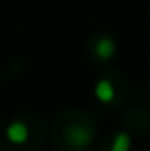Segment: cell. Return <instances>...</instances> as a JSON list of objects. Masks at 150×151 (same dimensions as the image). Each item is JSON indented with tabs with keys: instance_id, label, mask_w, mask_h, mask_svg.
<instances>
[{
	"instance_id": "obj_1",
	"label": "cell",
	"mask_w": 150,
	"mask_h": 151,
	"mask_svg": "<svg viewBox=\"0 0 150 151\" xmlns=\"http://www.w3.org/2000/svg\"><path fill=\"white\" fill-rule=\"evenodd\" d=\"M66 136H68V142L71 144V147L81 151V149H87L90 145V142L94 138V130L87 124H71L68 128Z\"/></svg>"
},
{
	"instance_id": "obj_2",
	"label": "cell",
	"mask_w": 150,
	"mask_h": 151,
	"mask_svg": "<svg viewBox=\"0 0 150 151\" xmlns=\"http://www.w3.org/2000/svg\"><path fill=\"white\" fill-rule=\"evenodd\" d=\"M117 50V44L116 40H114L112 37H100L96 40V44H94V54H96V58H100L102 61H110V59L114 58V54H116Z\"/></svg>"
},
{
	"instance_id": "obj_3",
	"label": "cell",
	"mask_w": 150,
	"mask_h": 151,
	"mask_svg": "<svg viewBox=\"0 0 150 151\" xmlns=\"http://www.w3.org/2000/svg\"><path fill=\"white\" fill-rule=\"evenodd\" d=\"M94 96H96L100 101H104V103L114 101V98H116V88H114L112 81L100 78V81L96 82V86H94Z\"/></svg>"
},
{
	"instance_id": "obj_4",
	"label": "cell",
	"mask_w": 150,
	"mask_h": 151,
	"mask_svg": "<svg viewBox=\"0 0 150 151\" xmlns=\"http://www.w3.org/2000/svg\"><path fill=\"white\" fill-rule=\"evenodd\" d=\"M6 136H8V140H10L12 144H25L27 138H29V130H27V126L23 124V122L15 121V122H12V124L8 126Z\"/></svg>"
},
{
	"instance_id": "obj_5",
	"label": "cell",
	"mask_w": 150,
	"mask_h": 151,
	"mask_svg": "<svg viewBox=\"0 0 150 151\" xmlns=\"http://www.w3.org/2000/svg\"><path fill=\"white\" fill-rule=\"evenodd\" d=\"M129 149H131V136L127 132L116 134L112 145H110V151H129Z\"/></svg>"
}]
</instances>
